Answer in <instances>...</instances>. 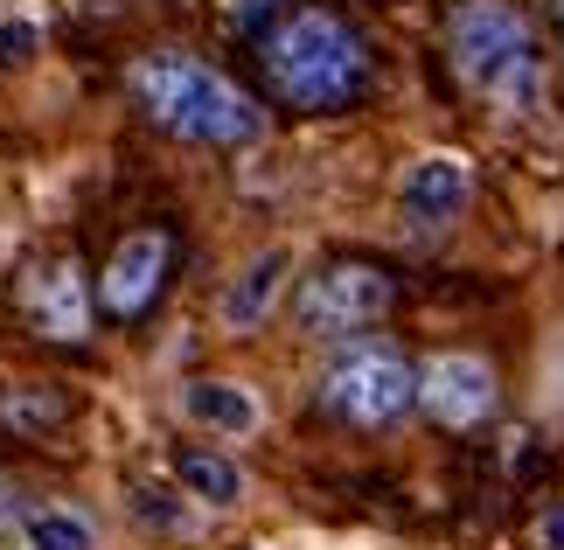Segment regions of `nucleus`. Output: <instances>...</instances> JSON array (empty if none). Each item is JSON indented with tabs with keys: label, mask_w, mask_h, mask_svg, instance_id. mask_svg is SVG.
I'll list each match as a JSON object with an SVG mask.
<instances>
[{
	"label": "nucleus",
	"mask_w": 564,
	"mask_h": 550,
	"mask_svg": "<svg viewBox=\"0 0 564 550\" xmlns=\"http://www.w3.org/2000/svg\"><path fill=\"white\" fill-rule=\"evenodd\" d=\"M286 272H293L286 251H265V258H251V266L237 272V285L224 293V327H230V335H251V327L272 314V300H279V285H286Z\"/></svg>",
	"instance_id": "obj_10"
},
{
	"label": "nucleus",
	"mask_w": 564,
	"mask_h": 550,
	"mask_svg": "<svg viewBox=\"0 0 564 550\" xmlns=\"http://www.w3.org/2000/svg\"><path fill=\"white\" fill-rule=\"evenodd\" d=\"M167 272H175V237H167V230H133V237H126V245L112 251V266H105V279H98V300H105V314H119V321H140L147 306L161 300Z\"/></svg>",
	"instance_id": "obj_6"
},
{
	"label": "nucleus",
	"mask_w": 564,
	"mask_h": 550,
	"mask_svg": "<svg viewBox=\"0 0 564 550\" xmlns=\"http://www.w3.org/2000/svg\"><path fill=\"white\" fill-rule=\"evenodd\" d=\"M279 14H286V0H230V29L237 35H258V42L279 29Z\"/></svg>",
	"instance_id": "obj_15"
},
{
	"label": "nucleus",
	"mask_w": 564,
	"mask_h": 550,
	"mask_svg": "<svg viewBox=\"0 0 564 550\" xmlns=\"http://www.w3.org/2000/svg\"><path fill=\"white\" fill-rule=\"evenodd\" d=\"M29 550H98V530L77 509H35L29 516Z\"/></svg>",
	"instance_id": "obj_14"
},
{
	"label": "nucleus",
	"mask_w": 564,
	"mask_h": 550,
	"mask_svg": "<svg viewBox=\"0 0 564 550\" xmlns=\"http://www.w3.org/2000/svg\"><path fill=\"white\" fill-rule=\"evenodd\" d=\"M14 516V495H8V481H0V522H8Z\"/></svg>",
	"instance_id": "obj_18"
},
{
	"label": "nucleus",
	"mask_w": 564,
	"mask_h": 550,
	"mask_svg": "<svg viewBox=\"0 0 564 550\" xmlns=\"http://www.w3.org/2000/svg\"><path fill=\"white\" fill-rule=\"evenodd\" d=\"M133 509H140L147 522H161V530H182V516L167 509V495H161V488H140V495H133Z\"/></svg>",
	"instance_id": "obj_16"
},
{
	"label": "nucleus",
	"mask_w": 564,
	"mask_h": 550,
	"mask_svg": "<svg viewBox=\"0 0 564 550\" xmlns=\"http://www.w3.org/2000/svg\"><path fill=\"white\" fill-rule=\"evenodd\" d=\"M536 537H544V550H564V509H551V516H544V530H536Z\"/></svg>",
	"instance_id": "obj_17"
},
{
	"label": "nucleus",
	"mask_w": 564,
	"mask_h": 550,
	"mask_svg": "<svg viewBox=\"0 0 564 550\" xmlns=\"http://www.w3.org/2000/svg\"><path fill=\"white\" fill-rule=\"evenodd\" d=\"M321 405L349 425H390L419 405V369H411L398 348L356 342L349 356H335V369L321 377Z\"/></svg>",
	"instance_id": "obj_4"
},
{
	"label": "nucleus",
	"mask_w": 564,
	"mask_h": 550,
	"mask_svg": "<svg viewBox=\"0 0 564 550\" xmlns=\"http://www.w3.org/2000/svg\"><path fill=\"white\" fill-rule=\"evenodd\" d=\"M390 300H398V285H390L383 266H328V272H314L307 285H300L293 314H300L307 335L341 342V335H356V327L383 321Z\"/></svg>",
	"instance_id": "obj_5"
},
{
	"label": "nucleus",
	"mask_w": 564,
	"mask_h": 550,
	"mask_svg": "<svg viewBox=\"0 0 564 550\" xmlns=\"http://www.w3.org/2000/svg\"><path fill=\"white\" fill-rule=\"evenodd\" d=\"M265 77L300 112H341L370 84V50L341 14L328 8H286L265 35Z\"/></svg>",
	"instance_id": "obj_1"
},
{
	"label": "nucleus",
	"mask_w": 564,
	"mask_h": 550,
	"mask_svg": "<svg viewBox=\"0 0 564 550\" xmlns=\"http://www.w3.org/2000/svg\"><path fill=\"white\" fill-rule=\"evenodd\" d=\"M133 98L161 133L195 140V147H245V140L265 133V112L230 77H216L209 63L175 56V50L133 63Z\"/></svg>",
	"instance_id": "obj_2"
},
{
	"label": "nucleus",
	"mask_w": 564,
	"mask_h": 550,
	"mask_svg": "<svg viewBox=\"0 0 564 550\" xmlns=\"http://www.w3.org/2000/svg\"><path fill=\"white\" fill-rule=\"evenodd\" d=\"M467 195H474V174H467L460 153H425V161H411L398 203L419 230H446L453 216L467 209Z\"/></svg>",
	"instance_id": "obj_9"
},
{
	"label": "nucleus",
	"mask_w": 564,
	"mask_h": 550,
	"mask_svg": "<svg viewBox=\"0 0 564 550\" xmlns=\"http://www.w3.org/2000/svg\"><path fill=\"white\" fill-rule=\"evenodd\" d=\"M419 405L440 418V425H453V432L481 425V418L495 411V369L481 356H432L419 369Z\"/></svg>",
	"instance_id": "obj_8"
},
{
	"label": "nucleus",
	"mask_w": 564,
	"mask_h": 550,
	"mask_svg": "<svg viewBox=\"0 0 564 550\" xmlns=\"http://www.w3.org/2000/svg\"><path fill=\"white\" fill-rule=\"evenodd\" d=\"M21 314L35 321V335L50 342H84L91 327V293H84V266L77 258H42L21 279Z\"/></svg>",
	"instance_id": "obj_7"
},
{
	"label": "nucleus",
	"mask_w": 564,
	"mask_h": 550,
	"mask_svg": "<svg viewBox=\"0 0 564 550\" xmlns=\"http://www.w3.org/2000/svg\"><path fill=\"white\" fill-rule=\"evenodd\" d=\"M175 481L195 502H209V509H237V495H245V474H237L224 453H209V446H188L175 460Z\"/></svg>",
	"instance_id": "obj_12"
},
{
	"label": "nucleus",
	"mask_w": 564,
	"mask_h": 550,
	"mask_svg": "<svg viewBox=\"0 0 564 550\" xmlns=\"http://www.w3.org/2000/svg\"><path fill=\"white\" fill-rule=\"evenodd\" d=\"M453 71L502 105H536V42L509 0H467L453 14Z\"/></svg>",
	"instance_id": "obj_3"
},
{
	"label": "nucleus",
	"mask_w": 564,
	"mask_h": 550,
	"mask_svg": "<svg viewBox=\"0 0 564 550\" xmlns=\"http://www.w3.org/2000/svg\"><path fill=\"white\" fill-rule=\"evenodd\" d=\"M63 418H70V398H63L56 384H14V390H0V425H14V432H56Z\"/></svg>",
	"instance_id": "obj_13"
},
{
	"label": "nucleus",
	"mask_w": 564,
	"mask_h": 550,
	"mask_svg": "<svg viewBox=\"0 0 564 550\" xmlns=\"http://www.w3.org/2000/svg\"><path fill=\"white\" fill-rule=\"evenodd\" d=\"M182 411L195 418V425H209V432H251L258 425V398H251L245 384H224V377L188 384L182 390Z\"/></svg>",
	"instance_id": "obj_11"
}]
</instances>
